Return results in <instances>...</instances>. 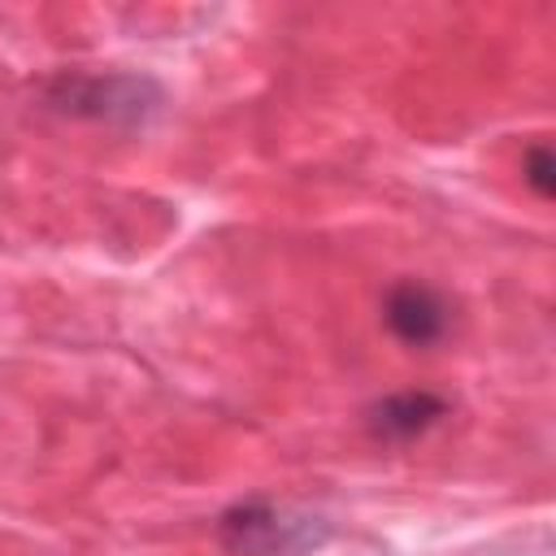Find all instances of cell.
Returning <instances> with one entry per match:
<instances>
[{
  "label": "cell",
  "mask_w": 556,
  "mask_h": 556,
  "mask_svg": "<svg viewBox=\"0 0 556 556\" xmlns=\"http://www.w3.org/2000/svg\"><path fill=\"white\" fill-rule=\"evenodd\" d=\"M217 539L230 556H308L330 539V526L256 495L217 517Z\"/></svg>",
  "instance_id": "cell-1"
},
{
  "label": "cell",
  "mask_w": 556,
  "mask_h": 556,
  "mask_svg": "<svg viewBox=\"0 0 556 556\" xmlns=\"http://www.w3.org/2000/svg\"><path fill=\"white\" fill-rule=\"evenodd\" d=\"M52 109L96 122H143L161 104V87L135 74H61L48 87Z\"/></svg>",
  "instance_id": "cell-2"
},
{
  "label": "cell",
  "mask_w": 556,
  "mask_h": 556,
  "mask_svg": "<svg viewBox=\"0 0 556 556\" xmlns=\"http://www.w3.org/2000/svg\"><path fill=\"white\" fill-rule=\"evenodd\" d=\"M382 317H387V330H391L400 343H408V348H430V343H439V339L447 334L452 308H447V300H443L434 287H426V282H417V278H404V282H395V287L387 291Z\"/></svg>",
  "instance_id": "cell-3"
},
{
  "label": "cell",
  "mask_w": 556,
  "mask_h": 556,
  "mask_svg": "<svg viewBox=\"0 0 556 556\" xmlns=\"http://www.w3.org/2000/svg\"><path fill=\"white\" fill-rule=\"evenodd\" d=\"M443 413H447V400L434 391H395L369 404L365 426L382 443H408V439H421Z\"/></svg>",
  "instance_id": "cell-4"
},
{
  "label": "cell",
  "mask_w": 556,
  "mask_h": 556,
  "mask_svg": "<svg viewBox=\"0 0 556 556\" xmlns=\"http://www.w3.org/2000/svg\"><path fill=\"white\" fill-rule=\"evenodd\" d=\"M521 178L530 182V191H534L539 200H552V195H556V161H552L547 143H530V148H526Z\"/></svg>",
  "instance_id": "cell-5"
}]
</instances>
